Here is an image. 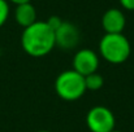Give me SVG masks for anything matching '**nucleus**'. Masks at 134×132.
Returning <instances> with one entry per match:
<instances>
[{
	"label": "nucleus",
	"mask_w": 134,
	"mask_h": 132,
	"mask_svg": "<svg viewBox=\"0 0 134 132\" xmlns=\"http://www.w3.org/2000/svg\"><path fill=\"white\" fill-rule=\"evenodd\" d=\"M38 132H48V131H38Z\"/></svg>",
	"instance_id": "obj_15"
},
{
	"label": "nucleus",
	"mask_w": 134,
	"mask_h": 132,
	"mask_svg": "<svg viewBox=\"0 0 134 132\" xmlns=\"http://www.w3.org/2000/svg\"><path fill=\"white\" fill-rule=\"evenodd\" d=\"M112 132H121V131H116V130H113V131H112Z\"/></svg>",
	"instance_id": "obj_14"
},
{
	"label": "nucleus",
	"mask_w": 134,
	"mask_h": 132,
	"mask_svg": "<svg viewBox=\"0 0 134 132\" xmlns=\"http://www.w3.org/2000/svg\"><path fill=\"white\" fill-rule=\"evenodd\" d=\"M85 84H86V89L90 91H98L103 87L104 84V79L100 74L98 73H92L85 77Z\"/></svg>",
	"instance_id": "obj_9"
},
{
	"label": "nucleus",
	"mask_w": 134,
	"mask_h": 132,
	"mask_svg": "<svg viewBox=\"0 0 134 132\" xmlns=\"http://www.w3.org/2000/svg\"><path fill=\"white\" fill-rule=\"evenodd\" d=\"M46 22H47V23L49 25V27H51V29L55 31V30H56V29H57V27L61 25L63 20H61L60 17H57V16H52V17H49V18H48Z\"/></svg>",
	"instance_id": "obj_11"
},
{
	"label": "nucleus",
	"mask_w": 134,
	"mask_h": 132,
	"mask_svg": "<svg viewBox=\"0 0 134 132\" xmlns=\"http://www.w3.org/2000/svg\"><path fill=\"white\" fill-rule=\"evenodd\" d=\"M10 3L16 4V5H20V4H25V3H30V0H9Z\"/></svg>",
	"instance_id": "obj_13"
},
{
	"label": "nucleus",
	"mask_w": 134,
	"mask_h": 132,
	"mask_svg": "<svg viewBox=\"0 0 134 132\" xmlns=\"http://www.w3.org/2000/svg\"><path fill=\"white\" fill-rule=\"evenodd\" d=\"M121 7L126 10H134V0H119Z\"/></svg>",
	"instance_id": "obj_12"
},
{
	"label": "nucleus",
	"mask_w": 134,
	"mask_h": 132,
	"mask_svg": "<svg viewBox=\"0 0 134 132\" xmlns=\"http://www.w3.org/2000/svg\"><path fill=\"white\" fill-rule=\"evenodd\" d=\"M125 25H126L125 14L122 13V10H120L117 8H111V9L105 10L102 17V26H103L105 34L122 33V30L125 29Z\"/></svg>",
	"instance_id": "obj_7"
},
{
	"label": "nucleus",
	"mask_w": 134,
	"mask_h": 132,
	"mask_svg": "<svg viewBox=\"0 0 134 132\" xmlns=\"http://www.w3.org/2000/svg\"><path fill=\"white\" fill-rule=\"evenodd\" d=\"M99 67V57L91 49H81L73 57V70L78 74L86 77L89 74L96 73Z\"/></svg>",
	"instance_id": "obj_6"
},
{
	"label": "nucleus",
	"mask_w": 134,
	"mask_h": 132,
	"mask_svg": "<svg viewBox=\"0 0 134 132\" xmlns=\"http://www.w3.org/2000/svg\"><path fill=\"white\" fill-rule=\"evenodd\" d=\"M86 124L91 132H112L116 119L113 113L105 106H94L86 115Z\"/></svg>",
	"instance_id": "obj_4"
},
{
	"label": "nucleus",
	"mask_w": 134,
	"mask_h": 132,
	"mask_svg": "<svg viewBox=\"0 0 134 132\" xmlns=\"http://www.w3.org/2000/svg\"><path fill=\"white\" fill-rule=\"evenodd\" d=\"M132 47L122 33L119 34H105L99 43V52L102 57L115 65L125 62L130 56Z\"/></svg>",
	"instance_id": "obj_2"
},
{
	"label": "nucleus",
	"mask_w": 134,
	"mask_h": 132,
	"mask_svg": "<svg viewBox=\"0 0 134 132\" xmlns=\"http://www.w3.org/2000/svg\"><path fill=\"white\" fill-rule=\"evenodd\" d=\"M55 91L60 98L65 101H76L86 92L85 77L76 70H65L56 78Z\"/></svg>",
	"instance_id": "obj_3"
},
{
	"label": "nucleus",
	"mask_w": 134,
	"mask_h": 132,
	"mask_svg": "<svg viewBox=\"0 0 134 132\" xmlns=\"http://www.w3.org/2000/svg\"><path fill=\"white\" fill-rule=\"evenodd\" d=\"M22 49L31 57H43L55 47V31L46 21H37L24 29L21 35Z\"/></svg>",
	"instance_id": "obj_1"
},
{
	"label": "nucleus",
	"mask_w": 134,
	"mask_h": 132,
	"mask_svg": "<svg viewBox=\"0 0 134 132\" xmlns=\"http://www.w3.org/2000/svg\"><path fill=\"white\" fill-rule=\"evenodd\" d=\"M14 20L16 22L22 26L24 29L33 25L34 22H37V10L35 7L31 3H25V4H20L16 7L14 10Z\"/></svg>",
	"instance_id": "obj_8"
},
{
	"label": "nucleus",
	"mask_w": 134,
	"mask_h": 132,
	"mask_svg": "<svg viewBox=\"0 0 134 132\" xmlns=\"http://www.w3.org/2000/svg\"><path fill=\"white\" fill-rule=\"evenodd\" d=\"M9 17V4L7 0H0V27L7 22Z\"/></svg>",
	"instance_id": "obj_10"
},
{
	"label": "nucleus",
	"mask_w": 134,
	"mask_h": 132,
	"mask_svg": "<svg viewBox=\"0 0 134 132\" xmlns=\"http://www.w3.org/2000/svg\"><path fill=\"white\" fill-rule=\"evenodd\" d=\"M81 39V34L78 27L68 21H63L61 25L55 30V44L56 47L64 49V51H70L76 48Z\"/></svg>",
	"instance_id": "obj_5"
}]
</instances>
